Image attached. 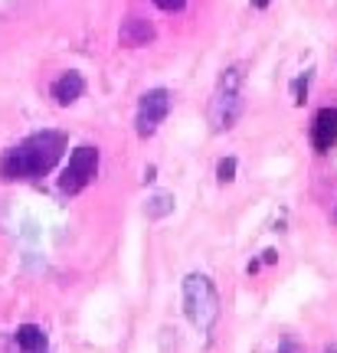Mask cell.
I'll return each instance as SVG.
<instances>
[{
	"label": "cell",
	"instance_id": "obj_8",
	"mask_svg": "<svg viewBox=\"0 0 337 353\" xmlns=\"http://www.w3.org/2000/svg\"><path fill=\"white\" fill-rule=\"evenodd\" d=\"M118 39H122L125 46H148L151 39H154V26H151L148 20H141V17H131V20L122 23Z\"/></svg>",
	"mask_w": 337,
	"mask_h": 353
},
{
	"label": "cell",
	"instance_id": "obj_10",
	"mask_svg": "<svg viewBox=\"0 0 337 353\" xmlns=\"http://www.w3.org/2000/svg\"><path fill=\"white\" fill-rule=\"evenodd\" d=\"M0 176L13 183V180H26V167H23V157H20V148H13L3 161H0Z\"/></svg>",
	"mask_w": 337,
	"mask_h": 353
},
{
	"label": "cell",
	"instance_id": "obj_12",
	"mask_svg": "<svg viewBox=\"0 0 337 353\" xmlns=\"http://www.w3.org/2000/svg\"><path fill=\"white\" fill-rule=\"evenodd\" d=\"M154 206H148V216H164L171 210V196H157V200H151Z\"/></svg>",
	"mask_w": 337,
	"mask_h": 353
},
{
	"label": "cell",
	"instance_id": "obj_3",
	"mask_svg": "<svg viewBox=\"0 0 337 353\" xmlns=\"http://www.w3.org/2000/svg\"><path fill=\"white\" fill-rule=\"evenodd\" d=\"M239 108H242V101H239V72L236 69H229V72L220 79V88H216L213 105H210L213 128H216V131L233 128V121L239 118Z\"/></svg>",
	"mask_w": 337,
	"mask_h": 353
},
{
	"label": "cell",
	"instance_id": "obj_13",
	"mask_svg": "<svg viewBox=\"0 0 337 353\" xmlns=\"http://www.w3.org/2000/svg\"><path fill=\"white\" fill-rule=\"evenodd\" d=\"M154 3H157L161 10H180V7H184L187 0H154Z\"/></svg>",
	"mask_w": 337,
	"mask_h": 353
},
{
	"label": "cell",
	"instance_id": "obj_5",
	"mask_svg": "<svg viewBox=\"0 0 337 353\" xmlns=\"http://www.w3.org/2000/svg\"><path fill=\"white\" fill-rule=\"evenodd\" d=\"M167 112H171V95H167L164 88L148 92V95L141 99V105H137V134H141V138L154 134L157 125L167 118Z\"/></svg>",
	"mask_w": 337,
	"mask_h": 353
},
{
	"label": "cell",
	"instance_id": "obj_1",
	"mask_svg": "<svg viewBox=\"0 0 337 353\" xmlns=\"http://www.w3.org/2000/svg\"><path fill=\"white\" fill-rule=\"evenodd\" d=\"M184 307H187L190 324L206 334V330L216 324L220 317V298H216V288L206 275H190L184 281Z\"/></svg>",
	"mask_w": 337,
	"mask_h": 353
},
{
	"label": "cell",
	"instance_id": "obj_15",
	"mask_svg": "<svg viewBox=\"0 0 337 353\" xmlns=\"http://www.w3.org/2000/svg\"><path fill=\"white\" fill-rule=\"evenodd\" d=\"M334 219H337V213H334Z\"/></svg>",
	"mask_w": 337,
	"mask_h": 353
},
{
	"label": "cell",
	"instance_id": "obj_9",
	"mask_svg": "<svg viewBox=\"0 0 337 353\" xmlns=\"http://www.w3.org/2000/svg\"><path fill=\"white\" fill-rule=\"evenodd\" d=\"M17 343H20L26 353H39L46 347V334H43V327H37V324H23V327H17Z\"/></svg>",
	"mask_w": 337,
	"mask_h": 353
},
{
	"label": "cell",
	"instance_id": "obj_7",
	"mask_svg": "<svg viewBox=\"0 0 337 353\" xmlns=\"http://www.w3.org/2000/svg\"><path fill=\"white\" fill-rule=\"evenodd\" d=\"M86 92V79L79 76V72H66L52 82V99L59 101V105H73L79 95Z\"/></svg>",
	"mask_w": 337,
	"mask_h": 353
},
{
	"label": "cell",
	"instance_id": "obj_2",
	"mask_svg": "<svg viewBox=\"0 0 337 353\" xmlns=\"http://www.w3.org/2000/svg\"><path fill=\"white\" fill-rule=\"evenodd\" d=\"M63 134L56 131H43V134H33V138L20 144V157H23L26 176H43L46 170H52V164L59 161L63 154Z\"/></svg>",
	"mask_w": 337,
	"mask_h": 353
},
{
	"label": "cell",
	"instance_id": "obj_11",
	"mask_svg": "<svg viewBox=\"0 0 337 353\" xmlns=\"http://www.w3.org/2000/svg\"><path fill=\"white\" fill-rule=\"evenodd\" d=\"M216 176H220V183H229V180L236 176V161H233V157L220 161V167H216Z\"/></svg>",
	"mask_w": 337,
	"mask_h": 353
},
{
	"label": "cell",
	"instance_id": "obj_14",
	"mask_svg": "<svg viewBox=\"0 0 337 353\" xmlns=\"http://www.w3.org/2000/svg\"><path fill=\"white\" fill-rule=\"evenodd\" d=\"M252 3H256V7H269L272 0H252Z\"/></svg>",
	"mask_w": 337,
	"mask_h": 353
},
{
	"label": "cell",
	"instance_id": "obj_4",
	"mask_svg": "<svg viewBox=\"0 0 337 353\" xmlns=\"http://www.w3.org/2000/svg\"><path fill=\"white\" fill-rule=\"evenodd\" d=\"M95 167H99V151H95V148H79V151H73V157H69V164H66V170H63L59 187H63L66 193H79V190L95 176Z\"/></svg>",
	"mask_w": 337,
	"mask_h": 353
},
{
	"label": "cell",
	"instance_id": "obj_6",
	"mask_svg": "<svg viewBox=\"0 0 337 353\" xmlns=\"http://www.w3.org/2000/svg\"><path fill=\"white\" fill-rule=\"evenodd\" d=\"M337 141V112L334 108H321L314 114V125H311V144L314 151H331Z\"/></svg>",
	"mask_w": 337,
	"mask_h": 353
}]
</instances>
